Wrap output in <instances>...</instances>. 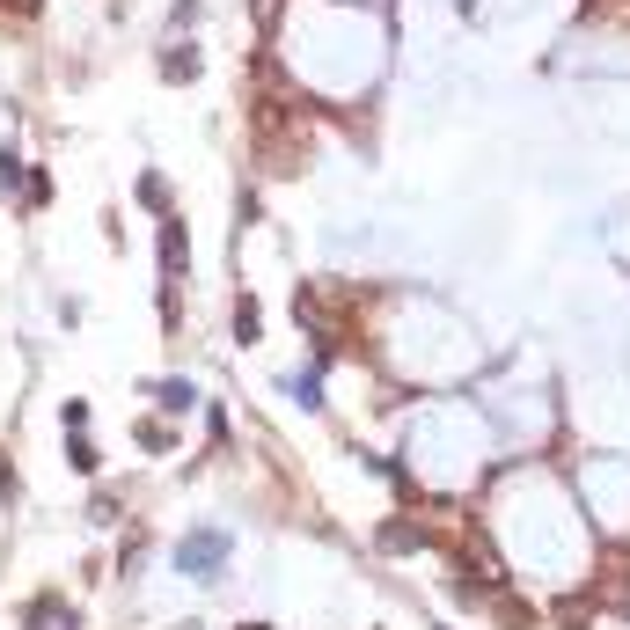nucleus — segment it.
<instances>
[{
  "label": "nucleus",
  "mask_w": 630,
  "mask_h": 630,
  "mask_svg": "<svg viewBox=\"0 0 630 630\" xmlns=\"http://www.w3.org/2000/svg\"><path fill=\"white\" fill-rule=\"evenodd\" d=\"M161 264H169V278H184V227L177 220L161 227Z\"/></svg>",
  "instance_id": "3"
},
{
  "label": "nucleus",
  "mask_w": 630,
  "mask_h": 630,
  "mask_svg": "<svg viewBox=\"0 0 630 630\" xmlns=\"http://www.w3.org/2000/svg\"><path fill=\"white\" fill-rule=\"evenodd\" d=\"M220 550H227V543L205 528V535H191V543H184V564H191V571H220Z\"/></svg>",
  "instance_id": "2"
},
{
  "label": "nucleus",
  "mask_w": 630,
  "mask_h": 630,
  "mask_svg": "<svg viewBox=\"0 0 630 630\" xmlns=\"http://www.w3.org/2000/svg\"><path fill=\"white\" fill-rule=\"evenodd\" d=\"M140 198H147V205L161 213V205H169V184H161V177H140Z\"/></svg>",
  "instance_id": "4"
},
{
  "label": "nucleus",
  "mask_w": 630,
  "mask_h": 630,
  "mask_svg": "<svg viewBox=\"0 0 630 630\" xmlns=\"http://www.w3.org/2000/svg\"><path fill=\"white\" fill-rule=\"evenodd\" d=\"M23 623H30V630H81V616H67V601H51V594H44V601H30V608H23Z\"/></svg>",
  "instance_id": "1"
}]
</instances>
